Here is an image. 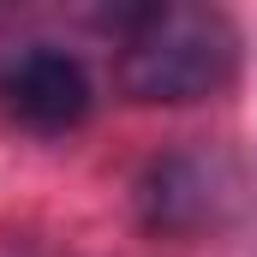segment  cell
Wrapping results in <instances>:
<instances>
[{"mask_svg":"<svg viewBox=\"0 0 257 257\" xmlns=\"http://www.w3.org/2000/svg\"><path fill=\"white\" fill-rule=\"evenodd\" d=\"M0 108L30 132H72L90 120L96 90L78 54L60 42H6L0 48Z\"/></svg>","mask_w":257,"mask_h":257,"instance_id":"obj_3","label":"cell"},{"mask_svg":"<svg viewBox=\"0 0 257 257\" xmlns=\"http://www.w3.org/2000/svg\"><path fill=\"white\" fill-rule=\"evenodd\" d=\"M239 24L221 6L156 0L114 18V84L132 102L186 108L209 102L239 78Z\"/></svg>","mask_w":257,"mask_h":257,"instance_id":"obj_1","label":"cell"},{"mask_svg":"<svg viewBox=\"0 0 257 257\" xmlns=\"http://www.w3.org/2000/svg\"><path fill=\"white\" fill-rule=\"evenodd\" d=\"M257 209L251 168L227 150H174L156 156L138 180V215L156 233H221Z\"/></svg>","mask_w":257,"mask_h":257,"instance_id":"obj_2","label":"cell"}]
</instances>
